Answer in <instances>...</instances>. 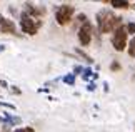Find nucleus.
<instances>
[{"mask_svg":"<svg viewBox=\"0 0 135 132\" xmlns=\"http://www.w3.org/2000/svg\"><path fill=\"white\" fill-rule=\"evenodd\" d=\"M97 25H98V30L102 34H108V32H113L115 29L120 27L122 19L113 15L110 10H100L97 13Z\"/></svg>","mask_w":135,"mask_h":132,"instance_id":"obj_1","label":"nucleus"},{"mask_svg":"<svg viewBox=\"0 0 135 132\" xmlns=\"http://www.w3.org/2000/svg\"><path fill=\"white\" fill-rule=\"evenodd\" d=\"M40 24H42L40 20H38V22H35L33 17H32V15H28L27 12H23L22 17H20V27H22V32L28 34V35H35V34H37Z\"/></svg>","mask_w":135,"mask_h":132,"instance_id":"obj_2","label":"nucleus"},{"mask_svg":"<svg viewBox=\"0 0 135 132\" xmlns=\"http://www.w3.org/2000/svg\"><path fill=\"white\" fill-rule=\"evenodd\" d=\"M127 29L120 25L118 29L113 30V35H112V45L117 52H122L123 49L127 47Z\"/></svg>","mask_w":135,"mask_h":132,"instance_id":"obj_3","label":"nucleus"},{"mask_svg":"<svg viewBox=\"0 0 135 132\" xmlns=\"http://www.w3.org/2000/svg\"><path fill=\"white\" fill-rule=\"evenodd\" d=\"M74 12H75L74 5H69V3L60 5V7L57 8V12H55V19H57V22H59L60 25L69 24V22H70V19H72V15H74Z\"/></svg>","mask_w":135,"mask_h":132,"instance_id":"obj_4","label":"nucleus"},{"mask_svg":"<svg viewBox=\"0 0 135 132\" xmlns=\"http://www.w3.org/2000/svg\"><path fill=\"white\" fill-rule=\"evenodd\" d=\"M79 40L82 45H89L92 40V24L90 22H84L79 30Z\"/></svg>","mask_w":135,"mask_h":132,"instance_id":"obj_5","label":"nucleus"},{"mask_svg":"<svg viewBox=\"0 0 135 132\" xmlns=\"http://www.w3.org/2000/svg\"><path fill=\"white\" fill-rule=\"evenodd\" d=\"M0 30L3 34H17V29H15V24L12 20L5 19L3 15H0Z\"/></svg>","mask_w":135,"mask_h":132,"instance_id":"obj_6","label":"nucleus"},{"mask_svg":"<svg viewBox=\"0 0 135 132\" xmlns=\"http://www.w3.org/2000/svg\"><path fill=\"white\" fill-rule=\"evenodd\" d=\"M25 5H27V12H30L32 15H35V17L44 13V8H37V7H33L32 3H25ZM30 13H28V15H30Z\"/></svg>","mask_w":135,"mask_h":132,"instance_id":"obj_7","label":"nucleus"},{"mask_svg":"<svg viewBox=\"0 0 135 132\" xmlns=\"http://www.w3.org/2000/svg\"><path fill=\"white\" fill-rule=\"evenodd\" d=\"M110 5H112L113 8H128V5H130V3L125 2V0H122V2H120V0H112Z\"/></svg>","mask_w":135,"mask_h":132,"instance_id":"obj_8","label":"nucleus"},{"mask_svg":"<svg viewBox=\"0 0 135 132\" xmlns=\"http://www.w3.org/2000/svg\"><path fill=\"white\" fill-rule=\"evenodd\" d=\"M127 34H133L135 35V22H130V24H127Z\"/></svg>","mask_w":135,"mask_h":132,"instance_id":"obj_9","label":"nucleus"},{"mask_svg":"<svg viewBox=\"0 0 135 132\" xmlns=\"http://www.w3.org/2000/svg\"><path fill=\"white\" fill-rule=\"evenodd\" d=\"M128 54H130L132 57H135V37H133L132 42H130V47H128Z\"/></svg>","mask_w":135,"mask_h":132,"instance_id":"obj_10","label":"nucleus"},{"mask_svg":"<svg viewBox=\"0 0 135 132\" xmlns=\"http://www.w3.org/2000/svg\"><path fill=\"white\" fill-rule=\"evenodd\" d=\"M64 82L69 84V85H72V84L75 82V77H74V75H67V77H64Z\"/></svg>","mask_w":135,"mask_h":132,"instance_id":"obj_11","label":"nucleus"},{"mask_svg":"<svg viewBox=\"0 0 135 132\" xmlns=\"http://www.w3.org/2000/svg\"><path fill=\"white\" fill-rule=\"evenodd\" d=\"M77 54H80V55H82V57H84V59H85L87 62H89V64H92V59H90V57H89V55H87V54H84V52H82L80 49H79V50H77Z\"/></svg>","mask_w":135,"mask_h":132,"instance_id":"obj_12","label":"nucleus"},{"mask_svg":"<svg viewBox=\"0 0 135 132\" xmlns=\"http://www.w3.org/2000/svg\"><path fill=\"white\" fill-rule=\"evenodd\" d=\"M82 77L87 80L89 77H92V70H90V69H85V70H84V75H82Z\"/></svg>","mask_w":135,"mask_h":132,"instance_id":"obj_13","label":"nucleus"},{"mask_svg":"<svg viewBox=\"0 0 135 132\" xmlns=\"http://www.w3.org/2000/svg\"><path fill=\"white\" fill-rule=\"evenodd\" d=\"M13 132H33L32 127H23V129H15Z\"/></svg>","mask_w":135,"mask_h":132,"instance_id":"obj_14","label":"nucleus"},{"mask_svg":"<svg viewBox=\"0 0 135 132\" xmlns=\"http://www.w3.org/2000/svg\"><path fill=\"white\" fill-rule=\"evenodd\" d=\"M118 69H120V64H118V62H113V64H112V70H118Z\"/></svg>","mask_w":135,"mask_h":132,"instance_id":"obj_15","label":"nucleus"},{"mask_svg":"<svg viewBox=\"0 0 135 132\" xmlns=\"http://www.w3.org/2000/svg\"><path fill=\"white\" fill-rule=\"evenodd\" d=\"M82 72V67H75V72L74 74H80Z\"/></svg>","mask_w":135,"mask_h":132,"instance_id":"obj_16","label":"nucleus"}]
</instances>
